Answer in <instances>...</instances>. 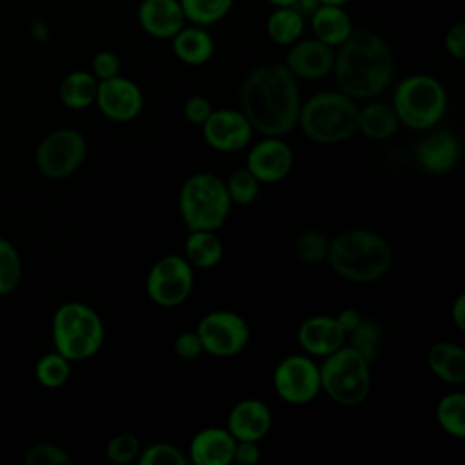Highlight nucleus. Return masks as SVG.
I'll return each mask as SVG.
<instances>
[{
  "mask_svg": "<svg viewBox=\"0 0 465 465\" xmlns=\"http://www.w3.org/2000/svg\"><path fill=\"white\" fill-rule=\"evenodd\" d=\"M238 100L252 131L263 136H285L298 124L300 89L285 64L252 67L240 85Z\"/></svg>",
  "mask_w": 465,
  "mask_h": 465,
  "instance_id": "1",
  "label": "nucleus"
},
{
  "mask_svg": "<svg viewBox=\"0 0 465 465\" xmlns=\"http://www.w3.org/2000/svg\"><path fill=\"white\" fill-rule=\"evenodd\" d=\"M336 85L354 100L381 94L394 76V54L383 36L371 29H354L338 45L332 65Z\"/></svg>",
  "mask_w": 465,
  "mask_h": 465,
  "instance_id": "2",
  "label": "nucleus"
},
{
  "mask_svg": "<svg viewBox=\"0 0 465 465\" xmlns=\"http://www.w3.org/2000/svg\"><path fill=\"white\" fill-rule=\"evenodd\" d=\"M327 262L332 271L352 283H372L392 265V249L383 236L369 229H347L329 240Z\"/></svg>",
  "mask_w": 465,
  "mask_h": 465,
  "instance_id": "3",
  "label": "nucleus"
},
{
  "mask_svg": "<svg viewBox=\"0 0 465 465\" xmlns=\"http://www.w3.org/2000/svg\"><path fill=\"white\" fill-rule=\"evenodd\" d=\"M358 104L338 91H320L300 105L298 124L316 143H338L358 133Z\"/></svg>",
  "mask_w": 465,
  "mask_h": 465,
  "instance_id": "4",
  "label": "nucleus"
},
{
  "mask_svg": "<svg viewBox=\"0 0 465 465\" xmlns=\"http://www.w3.org/2000/svg\"><path fill=\"white\" fill-rule=\"evenodd\" d=\"M54 351L69 361L94 356L104 343V322L100 314L82 302L62 303L51 322Z\"/></svg>",
  "mask_w": 465,
  "mask_h": 465,
  "instance_id": "5",
  "label": "nucleus"
},
{
  "mask_svg": "<svg viewBox=\"0 0 465 465\" xmlns=\"http://www.w3.org/2000/svg\"><path fill=\"white\" fill-rule=\"evenodd\" d=\"M180 214L189 231H216L231 211V198L225 182L213 173L189 176L178 196Z\"/></svg>",
  "mask_w": 465,
  "mask_h": 465,
  "instance_id": "6",
  "label": "nucleus"
},
{
  "mask_svg": "<svg viewBox=\"0 0 465 465\" xmlns=\"http://www.w3.org/2000/svg\"><path fill=\"white\" fill-rule=\"evenodd\" d=\"M391 105L400 124L416 131H427L445 114L447 91L441 82L430 74H411L394 87Z\"/></svg>",
  "mask_w": 465,
  "mask_h": 465,
  "instance_id": "7",
  "label": "nucleus"
},
{
  "mask_svg": "<svg viewBox=\"0 0 465 465\" xmlns=\"http://www.w3.org/2000/svg\"><path fill=\"white\" fill-rule=\"evenodd\" d=\"M320 387L341 407L360 405L371 392L369 361L351 345H341L320 363Z\"/></svg>",
  "mask_w": 465,
  "mask_h": 465,
  "instance_id": "8",
  "label": "nucleus"
},
{
  "mask_svg": "<svg viewBox=\"0 0 465 465\" xmlns=\"http://www.w3.org/2000/svg\"><path fill=\"white\" fill-rule=\"evenodd\" d=\"M85 154V136L78 129L62 127L40 140L35 151V163L45 178L64 180L80 169Z\"/></svg>",
  "mask_w": 465,
  "mask_h": 465,
  "instance_id": "9",
  "label": "nucleus"
},
{
  "mask_svg": "<svg viewBox=\"0 0 465 465\" xmlns=\"http://www.w3.org/2000/svg\"><path fill=\"white\" fill-rule=\"evenodd\" d=\"M193 283V265L185 256L167 254L151 267L145 280V291L156 305L171 309L182 305L189 298Z\"/></svg>",
  "mask_w": 465,
  "mask_h": 465,
  "instance_id": "10",
  "label": "nucleus"
},
{
  "mask_svg": "<svg viewBox=\"0 0 465 465\" xmlns=\"http://www.w3.org/2000/svg\"><path fill=\"white\" fill-rule=\"evenodd\" d=\"M196 334L202 341L203 352L218 358H231L247 347L251 329L247 320L238 312L213 311L198 322Z\"/></svg>",
  "mask_w": 465,
  "mask_h": 465,
  "instance_id": "11",
  "label": "nucleus"
},
{
  "mask_svg": "<svg viewBox=\"0 0 465 465\" xmlns=\"http://www.w3.org/2000/svg\"><path fill=\"white\" fill-rule=\"evenodd\" d=\"M272 387L287 403H309L322 392L320 365L305 354H291L274 367Z\"/></svg>",
  "mask_w": 465,
  "mask_h": 465,
  "instance_id": "12",
  "label": "nucleus"
},
{
  "mask_svg": "<svg viewBox=\"0 0 465 465\" xmlns=\"http://www.w3.org/2000/svg\"><path fill=\"white\" fill-rule=\"evenodd\" d=\"M96 107L113 122H131L143 109V93L136 82L116 74L107 80H98Z\"/></svg>",
  "mask_w": 465,
  "mask_h": 465,
  "instance_id": "13",
  "label": "nucleus"
},
{
  "mask_svg": "<svg viewBox=\"0 0 465 465\" xmlns=\"http://www.w3.org/2000/svg\"><path fill=\"white\" fill-rule=\"evenodd\" d=\"M202 127L207 145L220 153L242 151L252 138V127L240 109H213Z\"/></svg>",
  "mask_w": 465,
  "mask_h": 465,
  "instance_id": "14",
  "label": "nucleus"
},
{
  "mask_svg": "<svg viewBox=\"0 0 465 465\" xmlns=\"http://www.w3.org/2000/svg\"><path fill=\"white\" fill-rule=\"evenodd\" d=\"M294 163V153L282 136H265L247 154V169L260 183H276L287 178Z\"/></svg>",
  "mask_w": 465,
  "mask_h": 465,
  "instance_id": "15",
  "label": "nucleus"
},
{
  "mask_svg": "<svg viewBox=\"0 0 465 465\" xmlns=\"http://www.w3.org/2000/svg\"><path fill=\"white\" fill-rule=\"evenodd\" d=\"M283 64L296 78L320 80L332 73L334 47L320 42L314 36L300 38L291 44Z\"/></svg>",
  "mask_w": 465,
  "mask_h": 465,
  "instance_id": "16",
  "label": "nucleus"
},
{
  "mask_svg": "<svg viewBox=\"0 0 465 465\" xmlns=\"http://www.w3.org/2000/svg\"><path fill=\"white\" fill-rule=\"evenodd\" d=\"M414 156L423 171L443 174L458 163L460 142L450 131H430L416 143Z\"/></svg>",
  "mask_w": 465,
  "mask_h": 465,
  "instance_id": "17",
  "label": "nucleus"
},
{
  "mask_svg": "<svg viewBox=\"0 0 465 465\" xmlns=\"http://www.w3.org/2000/svg\"><path fill=\"white\" fill-rule=\"evenodd\" d=\"M345 340L347 334L336 318L327 314L311 316L303 320L298 329V343L311 356L325 358L345 345Z\"/></svg>",
  "mask_w": 465,
  "mask_h": 465,
  "instance_id": "18",
  "label": "nucleus"
},
{
  "mask_svg": "<svg viewBox=\"0 0 465 465\" xmlns=\"http://www.w3.org/2000/svg\"><path fill=\"white\" fill-rule=\"evenodd\" d=\"M136 18L149 36L160 40H171L187 22L180 0H142Z\"/></svg>",
  "mask_w": 465,
  "mask_h": 465,
  "instance_id": "19",
  "label": "nucleus"
},
{
  "mask_svg": "<svg viewBox=\"0 0 465 465\" xmlns=\"http://www.w3.org/2000/svg\"><path fill=\"white\" fill-rule=\"evenodd\" d=\"M272 425L269 407L256 398H245L232 405L227 416V430L234 440L262 441Z\"/></svg>",
  "mask_w": 465,
  "mask_h": 465,
  "instance_id": "20",
  "label": "nucleus"
},
{
  "mask_svg": "<svg viewBox=\"0 0 465 465\" xmlns=\"http://www.w3.org/2000/svg\"><path fill=\"white\" fill-rule=\"evenodd\" d=\"M236 440L227 427H205L189 443V460L194 465H229Z\"/></svg>",
  "mask_w": 465,
  "mask_h": 465,
  "instance_id": "21",
  "label": "nucleus"
},
{
  "mask_svg": "<svg viewBox=\"0 0 465 465\" xmlns=\"http://www.w3.org/2000/svg\"><path fill=\"white\" fill-rule=\"evenodd\" d=\"M311 29L312 36L320 42L338 47L341 45L349 35L354 31L352 18L343 5L320 4L311 15Z\"/></svg>",
  "mask_w": 465,
  "mask_h": 465,
  "instance_id": "22",
  "label": "nucleus"
},
{
  "mask_svg": "<svg viewBox=\"0 0 465 465\" xmlns=\"http://www.w3.org/2000/svg\"><path fill=\"white\" fill-rule=\"evenodd\" d=\"M174 56L187 65H202L211 60L214 53V42L209 31L202 25H183L173 38Z\"/></svg>",
  "mask_w": 465,
  "mask_h": 465,
  "instance_id": "23",
  "label": "nucleus"
},
{
  "mask_svg": "<svg viewBox=\"0 0 465 465\" xmlns=\"http://www.w3.org/2000/svg\"><path fill=\"white\" fill-rule=\"evenodd\" d=\"M430 372L445 383L461 385L465 381V351L452 341H438L427 352Z\"/></svg>",
  "mask_w": 465,
  "mask_h": 465,
  "instance_id": "24",
  "label": "nucleus"
},
{
  "mask_svg": "<svg viewBox=\"0 0 465 465\" xmlns=\"http://www.w3.org/2000/svg\"><path fill=\"white\" fill-rule=\"evenodd\" d=\"M400 118L391 104L371 102L358 111V131L371 140H387L396 134Z\"/></svg>",
  "mask_w": 465,
  "mask_h": 465,
  "instance_id": "25",
  "label": "nucleus"
},
{
  "mask_svg": "<svg viewBox=\"0 0 465 465\" xmlns=\"http://www.w3.org/2000/svg\"><path fill=\"white\" fill-rule=\"evenodd\" d=\"M96 89L98 80L94 78V74L91 71L76 69L62 78L58 85V96L65 107L73 111H82L94 104Z\"/></svg>",
  "mask_w": 465,
  "mask_h": 465,
  "instance_id": "26",
  "label": "nucleus"
},
{
  "mask_svg": "<svg viewBox=\"0 0 465 465\" xmlns=\"http://www.w3.org/2000/svg\"><path fill=\"white\" fill-rule=\"evenodd\" d=\"M223 258V243L214 231H191L185 240V260L198 269L216 267Z\"/></svg>",
  "mask_w": 465,
  "mask_h": 465,
  "instance_id": "27",
  "label": "nucleus"
},
{
  "mask_svg": "<svg viewBox=\"0 0 465 465\" xmlns=\"http://www.w3.org/2000/svg\"><path fill=\"white\" fill-rule=\"evenodd\" d=\"M267 35L278 45H291L303 36L305 16L292 5L274 7L267 18Z\"/></svg>",
  "mask_w": 465,
  "mask_h": 465,
  "instance_id": "28",
  "label": "nucleus"
},
{
  "mask_svg": "<svg viewBox=\"0 0 465 465\" xmlns=\"http://www.w3.org/2000/svg\"><path fill=\"white\" fill-rule=\"evenodd\" d=\"M436 420L449 436L461 440L465 436V394L460 391L445 394L436 405Z\"/></svg>",
  "mask_w": 465,
  "mask_h": 465,
  "instance_id": "29",
  "label": "nucleus"
},
{
  "mask_svg": "<svg viewBox=\"0 0 465 465\" xmlns=\"http://www.w3.org/2000/svg\"><path fill=\"white\" fill-rule=\"evenodd\" d=\"M180 5L187 22L209 27L231 13L234 0H180Z\"/></svg>",
  "mask_w": 465,
  "mask_h": 465,
  "instance_id": "30",
  "label": "nucleus"
},
{
  "mask_svg": "<svg viewBox=\"0 0 465 465\" xmlns=\"http://www.w3.org/2000/svg\"><path fill=\"white\" fill-rule=\"evenodd\" d=\"M71 376V361L58 351L44 354L35 365V378L45 389L62 387Z\"/></svg>",
  "mask_w": 465,
  "mask_h": 465,
  "instance_id": "31",
  "label": "nucleus"
},
{
  "mask_svg": "<svg viewBox=\"0 0 465 465\" xmlns=\"http://www.w3.org/2000/svg\"><path fill=\"white\" fill-rule=\"evenodd\" d=\"M22 282V260L16 247L0 236V296L11 294Z\"/></svg>",
  "mask_w": 465,
  "mask_h": 465,
  "instance_id": "32",
  "label": "nucleus"
},
{
  "mask_svg": "<svg viewBox=\"0 0 465 465\" xmlns=\"http://www.w3.org/2000/svg\"><path fill=\"white\" fill-rule=\"evenodd\" d=\"M349 343L358 354H361L369 363L378 356L381 343V331L372 320H361L351 332H347Z\"/></svg>",
  "mask_w": 465,
  "mask_h": 465,
  "instance_id": "33",
  "label": "nucleus"
},
{
  "mask_svg": "<svg viewBox=\"0 0 465 465\" xmlns=\"http://www.w3.org/2000/svg\"><path fill=\"white\" fill-rule=\"evenodd\" d=\"M294 252L300 262L307 265H316L327 260L329 252V238L314 229L303 231L294 240Z\"/></svg>",
  "mask_w": 465,
  "mask_h": 465,
  "instance_id": "34",
  "label": "nucleus"
},
{
  "mask_svg": "<svg viewBox=\"0 0 465 465\" xmlns=\"http://www.w3.org/2000/svg\"><path fill=\"white\" fill-rule=\"evenodd\" d=\"M225 187L231 202L236 205H249L260 194V182L247 167L231 173V176L225 182Z\"/></svg>",
  "mask_w": 465,
  "mask_h": 465,
  "instance_id": "35",
  "label": "nucleus"
},
{
  "mask_svg": "<svg viewBox=\"0 0 465 465\" xmlns=\"http://www.w3.org/2000/svg\"><path fill=\"white\" fill-rule=\"evenodd\" d=\"M136 461L140 465H185L187 456L176 445L156 441L140 450Z\"/></svg>",
  "mask_w": 465,
  "mask_h": 465,
  "instance_id": "36",
  "label": "nucleus"
},
{
  "mask_svg": "<svg viewBox=\"0 0 465 465\" xmlns=\"http://www.w3.org/2000/svg\"><path fill=\"white\" fill-rule=\"evenodd\" d=\"M140 441L134 434H129V432H122V434H116L113 436L109 441H107V447H105V456L111 463H116V465H127L131 461H134L140 454Z\"/></svg>",
  "mask_w": 465,
  "mask_h": 465,
  "instance_id": "37",
  "label": "nucleus"
},
{
  "mask_svg": "<svg viewBox=\"0 0 465 465\" xmlns=\"http://www.w3.org/2000/svg\"><path fill=\"white\" fill-rule=\"evenodd\" d=\"M25 465H69L71 456L54 443H36L25 450Z\"/></svg>",
  "mask_w": 465,
  "mask_h": 465,
  "instance_id": "38",
  "label": "nucleus"
},
{
  "mask_svg": "<svg viewBox=\"0 0 465 465\" xmlns=\"http://www.w3.org/2000/svg\"><path fill=\"white\" fill-rule=\"evenodd\" d=\"M120 58L114 51L109 49H102L98 53H94L93 62H91V73L94 74L96 80H107L113 78L116 74H120Z\"/></svg>",
  "mask_w": 465,
  "mask_h": 465,
  "instance_id": "39",
  "label": "nucleus"
},
{
  "mask_svg": "<svg viewBox=\"0 0 465 465\" xmlns=\"http://www.w3.org/2000/svg\"><path fill=\"white\" fill-rule=\"evenodd\" d=\"M173 349H174L176 356H180L182 360H194L203 352V347H202V341H200L196 331L180 332L173 343Z\"/></svg>",
  "mask_w": 465,
  "mask_h": 465,
  "instance_id": "40",
  "label": "nucleus"
},
{
  "mask_svg": "<svg viewBox=\"0 0 465 465\" xmlns=\"http://www.w3.org/2000/svg\"><path fill=\"white\" fill-rule=\"evenodd\" d=\"M211 113H213V105L202 94H194V96L187 98V102L183 104V116H185V120L194 124V125H202L209 118Z\"/></svg>",
  "mask_w": 465,
  "mask_h": 465,
  "instance_id": "41",
  "label": "nucleus"
},
{
  "mask_svg": "<svg viewBox=\"0 0 465 465\" xmlns=\"http://www.w3.org/2000/svg\"><path fill=\"white\" fill-rule=\"evenodd\" d=\"M445 49L447 53L456 58V60H463L465 58V24L463 22H456L452 24L447 33H445Z\"/></svg>",
  "mask_w": 465,
  "mask_h": 465,
  "instance_id": "42",
  "label": "nucleus"
},
{
  "mask_svg": "<svg viewBox=\"0 0 465 465\" xmlns=\"http://www.w3.org/2000/svg\"><path fill=\"white\" fill-rule=\"evenodd\" d=\"M262 460V450L258 441H249V440H236L234 452H232V461L238 465H254Z\"/></svg>",
  "mask_w": 465,
  "mask_h": 465,
  "instance_id": "43",
  "label": "nucleus"
},
{
  "mask_svg": "<svg viewBox=\"0 0 465 465\" xmlns=\"http://www.w3.org/2000/svg\"><path fill=\"white\" fill-rule=\"evenodd\" d=\"M334 318H336V322L340 323V327L343 329L345 334L351 332V331L363 320V316L360 314V311L354 309V307H345V309H341Z\"/></svg>",
  "mask_w": 465,
  "mask_h": 465,
  "instance_id": "44",
  "label": "nucleus"
},
{
  "mask_svg": "<svg viewBox=\"0 0 465 465\" xmlns=\"http://www.w3.org/2000/svg\"><path fill=\"white\" fill-rule=\"evenodd\" d=\"M29 35H31L33 40H36L40 44H47L49 36H51L49 24L44 18H33L29 22Z\"/></svg>",
  "mask_w": 465,
  "mask_h": 465,
  "instance_id": "45",
  "label": "nucleus"
},
{
  "mask_svg": "<svg viewBox=\"0 0 465 465\" xmlns=\"http://www.w3.org/2000/svg\"><path fill=\"white\" fill-rule=\"evenodd\" d=\"M450 318H452V323L463 331L465 329V294H458L456 300L452 302L450 305Z\"/></svg>",
  "mask_w": 465,
  "mask_h": 465,
  "instance_id": "46",
  "label": "nucleus"
},
{
  "mask_svg": "<svg viewBox=\"0 0 465 465\" xmlns=\"http://www.w3.org/2000/svg\"><path fill=\"white\" fill-rule=\"evenodd\" d=\"M267 2L274 7H287V5H292L296 0H267Z\"/></svg>",
  "mask_w": 465,
  "mask_h": 465,
  "instance_id": "47",
  "label": "nucleus"
},
{
  "mask_svg": "<svg viewBox=\"0 0 465 465\" xmlns=\"http://www.w3.org/2000/svg\"><path fill=\"white\" fill-rule=\"evenodd\" d=\"M320 4H332V5H345L351 0H318Z\"/></svg>",
  "mask_w": 465,
  "mask_h": 465,
  "instance_id": "48",
  "label": "nucleus"
},
{
  "mask_svg": "<svg viewBox=\"0 0 465 465\" xmlns=\"http://www.w3.org/2000/svg\"><path fill=\"white\" fill-rule=\"evenodd\" d=\"M7 2H13V0H7Z\"/></svg>",
  "mask_w": 465,
  "mask_h": 465,
  "instance_id": "49",
  "label": "nucleus"
},
{
  "mask_svg": "<svg viewBox=\"0 0 465 465\" xmlns=\"http://www.w3.org/2000/svg\"><path fill=\"white\" fill-rule=\"evenodd\" d=\"M0 2H2V0H0Z\"/></svg>",
  "mask_w": 465,
  "mask_h": 465,
  "instance_id": "50",
  "label": "nucleus"
}]
</instances>
